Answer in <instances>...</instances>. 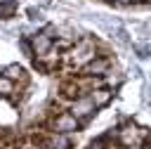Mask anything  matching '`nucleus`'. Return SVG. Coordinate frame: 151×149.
Wrapping results in <instances>:
<instances>
[{
  "mask_svg": "<svg viewBox=\"0 0 151 149\" xmlns=\"http://www.w3.org/2000/svg\"><path fill=\"white\" fill-rule=\"evenodd\" d=\"M101 5H109V7H118V9H125V7H146L151 5V0H97Z\"/></svg>",
  "mask_w": 151,
  "mask_h": 149,
  "instance_id": "obj_1",
  "label": "nucleus"
}]
</instances>
